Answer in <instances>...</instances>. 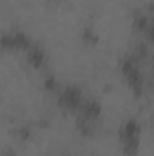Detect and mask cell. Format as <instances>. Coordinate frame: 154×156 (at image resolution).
Listing matches in <instances>:
<instances>
[{
	"label": "cell",
	"mask_w": 154,
	"mask_h": 156,
	"mask_svg": "<svg viewBox=\"0 0 154 156\" xmlns=\"http://www.w3.org/2000/svg\"><path fill=\"white\" fill-rule=\"evenodd\" d=\"M120 73L127 82L129 89L134 93V96H142L145 91V75L140 67V64L132 56H125L120 60Z\"/></svg>",
	"instance_id": "1"
},
{
	"label": "cell",
	"mask_w": 154,
	"mask_h": 156,
	"mask_svg": "<svg viewBox=\"0 0 154 156\" xmlns=\"http://www.w3.org/2000/svg\"><path fill=\"white\" fill-rule=\"evenodd\" d=\"M33 45L31 37L22 29H9L0 35V49L4 51H27Z\"/></svg>",
	"instance_id": "2"
},
{
	"label": "cell",
	"mask_w": 154,
	"mask_h": 156,
	"mask_svg": "<svg viewBox=\"0 0 154 156\" xmlns=\"http://www.w3.org/2000/svg\"><path fill=\"white\" fill-rule=\"evenodd\" d=\"M83 102V91L76 83H67L60 93H58V105L65 111L76 113L78 107Z\"/></svg>",
	"instance_id": "3"
},
{
	"label": "cell",
	"mask_w": 154,
	"mask_h": 156,
	"mask_svg": "<svg viewBox=\"0 0 154 156\" xmlns=\"http://www.w3.org/2000/svg\"><path fill=\"white\" fill-rule=\"evenodd\" d=\"M142 123L138 118H125L121 123H120V129H118V136H120V142H132V140H142Z\"/></svg>",
	"instance_id": "4"
},
{
	"label": "cell",
	"mask_w": 154,
	"mask_h": 156,
	"mask_svg": "<svg viewBox=\"0 0 154 156\" xmlns=\"http://www.w3.org/2000/svg\"><path fill=\"white\" fill-rule=\"evenodd\" d=\"M78 118L85 120V122H96L100 120L102 113H103V107H102V102L100 100H94V98H83L82 105L78 107Z\"/></svg>",
	"instance_id": "5"
},
{
	"label": "cell",
	"mask_w": 154,
	"mask_h": 156,
	"mask_svg": "<svg viewBox=\"0 0 154 156\" xmlns=\"http://www.w3.org/2000/svg\"><path fill=\"white\" fill-rule=\"evenodd\" d=\"M26 58H27V64L33 67V69H40L47 64V51L33 42V45L26 51Z\"/></svg>",
	"instance_id": "6"
},
{
	"label": "cell",
	"mask_w": 154,
	"mask_h": 156,
	"mask_svg": "<svg viewBox=\"0 0 154 156\" xmlns=\"http://www.w3.org/2000/svg\"><path fill=\"white\" fill-rule=\"evenodd\" d=\"M151 26H152V16H151L149 13L136 11V13L132 15V27H134V31H136V33L143 35Z\"/></svg>",
	"instance_id": "7"
},
{
	"label": "cell",
	"mask_w": 154,
	"mask_h": 156,
	"mask_svg": "<svg viewBox=\"0 0 154 156\" xmlns=\"http://www.w3.org/2000/svg\"><path fill=\"white\" fill-rule=\"evenodd\" d=\"M82 42H83L85 45H94V44H98V33H96V29H94L93 26H85V27L82 29Z\"/></svg>",
	"instance_id": "8"
},
{
	"label": "cell",
	"mask_w": 154,
	"mask_h": 156,
	"mask_svg": "<svg viewBox=\"0 0 154 156\" xmlns=\"http://www.w3.org/2000/svg\"><path fill=\"white\" fill-rule=\"evenodd\" d=\"M123 154L125 156H136L140 151V140H132V142H123L121 144Z\"/></svg>",
	"instance_id": "9"
},
{
	"label": "cell",
	"mask_w": 154,
	"mask_h": 156,
	"mask_svg": "<svg viewBox=\"0 0 154 156\" xmlns=\"http://www.w3.org/2000/svg\"><path fill=\"white\" fill-rule=\"evenodd\" d=\"M44 89L49 91V93H56L58 91V80L54 75H47L44 78Z\"/></svg>",
	"instance_id": "10"
},
{
	"label": "cell",
	"mask_w": 154,
	"mask_h": 156,
	"mask_svg": "<svg viewBox=\"0 0 154 156\" xmlns=\"http://www.w3.org/2000/svg\"><path fill=\"white\" fill-rule=\"evenodd\" d=\"M29 136H31V129H29L27 125H26V127H22V129H20V138H26V140H27Z\"/></svg>",
	"instance_id": "11"
},
{
	"label": "cell",
	"mask_w": 154,
	"mask_h": 156,
	"mask_svg": "<svg viewBox=\"0 0 154 156\" xmlns=\"http://www.w3.org/2000/svg\"><path fill=\"white\" fill-rule=\"evenodd\" d=\"M4 156H16V154H15V151L7 149V151H4Z\"/></svg>",
	"instance_id": "12"
},
{
	"label": "cell",
	"mask_w": 154,
	"mask_h": 156,
	"mask_svg": "<svg viewBox=\"0 0 154 156\" xmlns=\"http://www.w3.org/2000/svg\"><path fill=\"white\" fill-rule=\"evenodd\" d=\"M62 156H71V154H62Z\"/></svg>",
	"instance_id": "13"
}]
</instances>
